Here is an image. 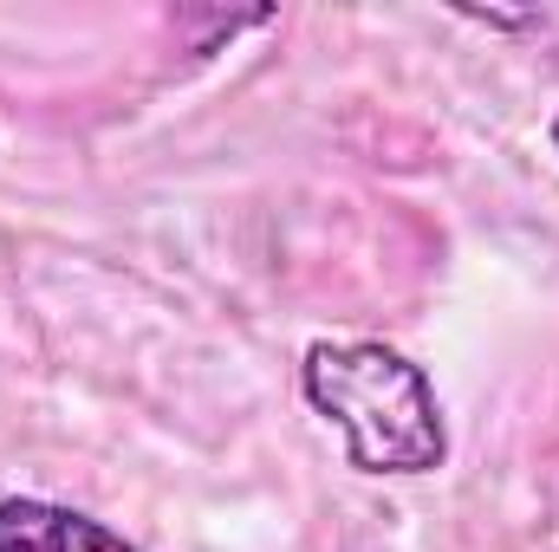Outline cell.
Returning a JSON list of instances; mask_svg holds the SVG:
<instances>
[{"instance_id": "obj_3", "label": "cell", "mask_w": 559, "mask_h": 552, "mask_svg": "<svg viewBox=\"0 0 559 552\" xmlns=\"http://www.w3.org/2000/svg\"><path fill=\"white\" fill-rule=\"evenodd\" d=\"M462 20H481V26H501V33H514V26H540V13H481V7H462Z\"/></svg>"}, {"instance_id": "obj_2", "label": "cell", "mask_w": 559, "mask_h": 552, "mask_svg": "<svg viewBox=\"0 0 559 552\" xmlns=\"http://www.w3.org/2000/svg\"><path fill=\"white\" fill-rule=\"evenodd\" d=\"M0 552H138L124 533H111L105 520L79 514V507H52V501H0Z\"/></svg>"}, {"instance_id": "obj_1", "label": "cell", "mask_w": 559, "mask_h": 552, "mask_svg": "<svg viewBox=\"0 0 559 552\" xmlns=\"http://www.w3.org/2000/svg\"><path fill=\"white\" fill-rule=\"evenodd\" d=\"M299 384L365 475H429L449 448L429 377L391 345H312Z\"/></svg>"}, {"instance_id": "obj_4", "label": "cell", "mask_w": 559, "mask_h": 552, "mask_svg": "<svg viewBox=\"0 0 559 552\" xmlns=\"http://www.w3.org/2000/svg\"><path fill=\"white\" fill-rule=\"evenodd\" d=\"M554 143H559V118H554Z\"/></svg>"}]
</instances>
